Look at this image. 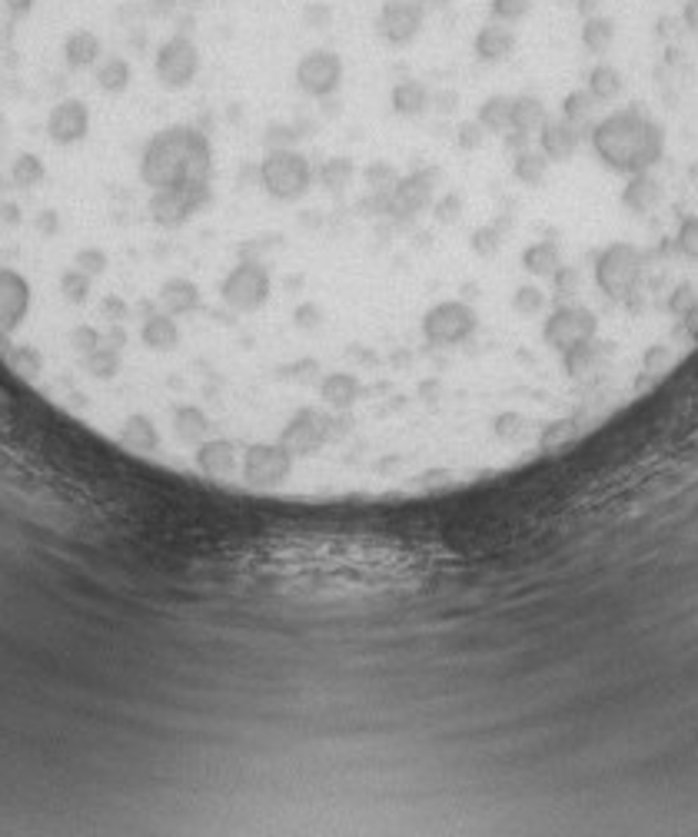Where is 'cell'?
Returning a JSON list of instances; mask_svg holds the SVG:
<instances>
[{
  "label": "cell",
  "instance_id": "6da1fadb",
  "mask_svg": "<svg viewBox=\"0 0 698 837\" xmlns=\"http://www.w3.org/2000/svg\"><path fill=\"white\" fill-rule=\"evenodd\" d=\"M346 84V57L333 48H313L300 54L293 67V87L303 94V101H326L340 94Z\"/></svg>",
  "mask_w": 698,
  "mask_h": 837
},
{
  "label": "cell",
  "instance_id": "7a4b0ae2",
  "mask_svg": "<svg viewBox=\"0 0 698 837\" xmlns=\"http://www.w3.org/2000/svg\"><path fill=\"white\" fill-rule=\"evenodd\" d=\"M200 67H204V57H200V48L194 44V38L174 34L170 41H164L157 48L154 74H157V84L164 91L180 94V91L194 87V81L200 77Z\"/></svg>",
  "mask_w": 698,
  "mask_h": 837
},
{
  "label": "cell",
  "instance_id": "3957f363",
  "mask_svg": "<svg viewBox=\"0 0 698 837\" xmlns=\"http://www.w3.org/2000/svg\"><path fill=\"white\" fill-rule=\"evenodd\" d=\"M423 28H426L423 4H416V0H383V8L376 14V38L386 48L403 51V48L416 44Z\"/></svg>",
  "mask_w": 698,
  "mask_h": 837
},
{
  "label": "cell",
  "instance_id": "277c9868",
  "mask_svg": "<svg viewBox=\"0 0 698 837\" xmlns=\"http://www.w3.org/2000/svg\"><path fill=\"white\" fill-rule=\"evenodd\" d=\"M44 130L54 147H77L91 137V107L77 97H61L48 111Z\"/></svg>",
  "mask_w": 698,
  "mask_h": 837
},
{
  "label": "cell",
  "instance_id": "5b68a950",
  "mask_svg": "<svg viewBox=\"0 0 698 837\" xmlns=\"http://www.w3.org/2000/svg\"><path fill=\"white\" fill-rule=\"evenodd\" d=\"M61 57H64L67 71H91L104 57V41H101V34H94L87 28H77L64 38Z\"/></svg>",
  "mask_w": 698,
  "mask_h": 837
},
{
  "label": "cell",
  "instance_id": "8992f818",
  "mask_svg": "<svg viewBox=\"0 0 698 837\" xmlns=\"http://www.w3.org/2000/svg\"><path fill=\"white\" fill-rule=\"evenodd\" d=\"M94 84L104 91V94H124V91H131V84H134V67H131V61L127 57H121V54H107V57H101L97 64H94Z\"/></svg>",
  "mask_w": 698,
  "mask_h": 837
},
{
  "label": "cell",
  "instance_id": "52a82bcc",
  "mask_svg": "<svg viewBox=\"0 0 698 837\" xmlns=\"http://www.w3.org/2000/svg\"><path fill=\"white\" fill-rule=\"evenodd\" d=\"M333 18H336V11H333V4H326V0H306L303 14H300L303 28H306V31H316V34L330 31V28H333Z\"/></svg>",
  "mask_w": 698,
  "mask_h": 837
},
{
  "label": "cell",
  "instance_id": "ba28073f",
  "mask_svg": "<svg viewBox=\"0 0 698 837\" xmlns=\"http://www.w3.org/2000/svg\"><path fill=\"white\" fill-rule=\"evenodd\" d=\"M177 0H144L140 4V11L147 14V18H154V21H164V18H174L177 14Z\"/></svg>",
  "mask_w": 698,
  "mask_h": 837
},
{
  "label": "cell",
  "instance_id": "9c48e42d",
  "mask_svg": "<svg viewBox=\"0 0 698 837\" xmlns=\"http://www.w3.org/2000/svg\"><path fill=\"white\" fill-rule=\"evenodd\" d=\"M416 4H423L426 11H442V8L452 4V0H416Z\"/></svg>",
  "mask_w": 698,
  "mask_h": 837
},
{
  "label": "cell",
  "instance_id": "30bf717a",
  "mask_svg": "<svg viewBox=\"0 0 698 837\" xmlns=\"http://www.w3.org/2000/svg\"><path fill=\"white\" fill-rule=\"evenodd\" d=\"M177 4H180L184 11H200V8L210 4V0H177Z\"/></svg>",
  "mask_w": 698,
  "mask_h": 837
}]
</instances>
